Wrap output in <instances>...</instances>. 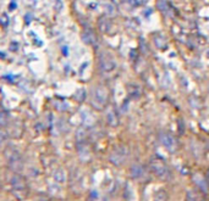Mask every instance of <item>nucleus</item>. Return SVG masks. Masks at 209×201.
<instances>
[{
  "label": "nucleus",
  "instance_id": "f257e3e1",
  "mask_svg": "<svg viewBox=\"0 0 209 201\" xmlns=\"http://www.w3.org/2000/svg\"><path fill=\"white\" fill-rule=\"evenodd\" d=\"M109 100V90L105 85L98 84L92 89L90 93V105H92L95 110H103L108 105Z\"/></svg>",
  "mask_w": 209,
  "mask_h": 201
},
{
  "label": "nucleus",
  "instance_id": "f03ea898",
  "mask_svg": "<svg viewBox=\"0 0 209 201\" xmlns=\"http://www.w3.org/2000/svg\"><path fill=\"white\" fill-rule=\"evenodd\" d=\"M149 168L153 174L158 177L159 179H162V181H169V179L172 178L171 169L162 158H158V157L152 158L149 161Z\"/></svg>",
  "mask_w": 209,
  "mask_h": 201
},
{
  "label": "nucleus",
  "instance_id": "7ed1b4c3",
  "mask_svg": "<svg viewBox=\"0 0 209 201\" xmlns=\"http://www.w3.org/2000/svg\"><path fill=\"white\" fill-rule=\"evenodd\" d=\"M98 67L102 74L110 76L114 73L117 68V62L115 57L108 51H102L98 55Z\"/></svg>",
  "mask_w": 209,
  "mask_h": 201
},
{
  "label": "nucleus",
  "instance_id": "20e7f679",
  "mask_svg": "<svg viewBox=\"0 0 209 201\" xmlns=\"http://www.w3.org/2000/svg\"><path fill=\"white\" fill-rule=\"evenodd\" d=\"M129 157V149L125 145H117L111 150L109 155V161L115 166H121Z\"/></svg>",
  "mask_w": 209,
  "mask_h": 201
},
{
  "label": "nucleus",
  "instance_id": "39448f33",
  "mask_svg": "<svg viewBox=\"0 0 209 201\" xmlns=\"http://www.w3.org/2000/svg\"><path fill=\"white\" fill-rule=\"evenodd\" d=\"M159 140H160V144L164 146V149L169 152H175L177 150V141L175 139V137L172 134L168 133V132H162V133L159 134Z\"/></svg>",
  "mask_w": 209,
  "mask_h": 201
},
{
  "label": "nucleus",
  "instance_id": "423d86ee",
  "mask_svg": "<svg viewBox=\"0 0 209 201\" xmlns=\"http://www.w3.org/2000/svg\"><path fill=\"white\" fill-rule=\"evenodd\" d=\"M130 174L133 179L137 181H145L148 178V172L145 167L141 163H133L130 168Z\"/></svg>",
  "mask_w": 209,
  "mask_h": 201
},
{
  "label": "nucleus",
  "instance_id": "0eeeda50",
  "mask_svg": "<svg viewBox=\"0 0 209 201\" xmlns=\"http://www.w3.org/2000/svg\"><path fill=\"white\" fill-rule=\"evenodd\" d=\"M11 184H12V190L15 193H18V196H25L27 194V185L21 177L18 176L13 177Z\"/></svg>",
  "mask_w": 209,
  "mask_h": 201
},
{
  "label": "nucleus",
  "instance_id": "6e6552de",
  "mask_svg": "<svg viewBox=\"0 0 209 201\" xmlns=\"http://www.w3.org/2000/svg\"><path fill=\"white\" fill-rule=\"evenodd\" d=\"M6 157H8V163L11 166L12 168L21 169V167H22V160H21V156H20V154L16 150L8 151V155H6Z\"/></svg>",
  "mask_w": 209,
  "mask_h": 201
},
{
  "label": "nucleus",
  "instance_id": "1a4fd4ad",
  "mask_svg": "<svg viewBox=\"0 0 209 201\" xmlns=\"http://www.w3.org/2000/svg\"><path fill=\"white\" fill-rule=\"evenodd\" d=\"M105 118H107V122L109 126L111 127H116L117 124H119V113L116 112L115 107H109L107 110V113H105Z\"/></svg>",
  "mask_w": 209,
  "mask_h": 201
},
{
  "label": "nucleus",
  "instance_id": "9d476101",
  "mask_svg": "<svg viewBox=\"0 0 209 201\" xmlns=\"http://www.w3.org/2000/svg\"><path fill=\"white\" fill-rule=\"evenodd\" d=\"M98 27L102 33H105V34H110L111 29L114 28V25L111 22V20L109 17H100L98 20Z\"/></svg>",
  "mask_w": 209,
  "mask_h": 201
},
{
  "label": "nucleus",
  "instance_id": "9b49d317",
  "mask_svg": "<svg viewBox=\"0 0 209 201\" xmlns=\"http://www.w3.org/2000/svg\"><path fill=\"white\" fill-rule=\"evenodd\" d=\"M81 39H82L83 43L87 44V45H95L97 41H98V38H97L95 33L93 31H89V29H86V31L82 32Z\"/></svg>",
  "mask_w": 209,
  "mask_h": 201
},
{
  "label": "nucleus",
  "instance_id": "f8f14e48",
  "mask_svg": "<svg viewBox=\"0 0 209 201\" xmlns=\"http://www.w3.org/2000/svg\"><path fill=\"white\" fill-rule=\"evenodd\" d=\"M193 181L201 188L202 191H204V193L208 191V182H205V179L203 178V176H202V174H198V173H197V174H194L193 176Z\"/></svg>",
  "mask_w": 209,
  "mask_h": 201
},
{
  "label": "nucleus",
  "instance_id": "ddd939ff",
  "mask_svg": "<svg viewBox=\"0 0 209 201\" xmlns=\"http://www.w3.org/2000/svg\"><path fill=\"white\" fill-rule=\"evenodd\" d=\"M78 154L82 158H88L89 157V148L86 144V141H80L78 143Z\"/></svg>",
  "mask_w": 209,
  "mask_h": 201
},
{
  "label": "nucleus",
  "instance_id": "4468645a",
  "mask_svg": "<svg viewBox=\"0 0 209 201\" xmlns=\"http://www.w3.org/2000/svg\"><path fill=\"white\" fill-rule=\"evenodd\" d=\"M53 177H54V179H55V182L56 183H64L65 179H66V174H65L64 169H56L54 172Z\"/></svg>",
  "mask_w": 209,
  "mask_h": 201
},
{
  "label": "nucleus",
  "instance_id": "2eb2a0df",
  "mask_svg": "<svg viewBox=\"0 0 209 201\" xmlns=\"http://www.w3.org/2000/svg\"><path fill=\"white\" fill-rule=\"evenodd\" d=\"M158 8L159 10L162 11L164 15L166 16H170V9H169V5L165 3V0H158Z\"/></svg>",
  "mask_w": 209,
  "mask_h": 201
},
{
  "label": "nucleus",
  "instance_id": "dca6fc26",
  "mask_svg": "<svg viewBox=\"0 0 209 201\" xmlns=\"http://www.w3.org/2000/svg\"><path fill=\"white\" fill-rule=\"evenodd\" d=\"M154 201H168V194L165 190L160 189L154 194Z\"/></svg>",
  "mask_w": 209,
  "mask_h": 201
},
{
  "label": "nucleus",
  "instance_id": "f3484780",
  "mask_svg": "<svg viewBox=\"0 0 209 201\" xmlns=\"http://www.w3.org/2000/svg\"><path fill=\"white\" fill-rule=\"evenodd\" d=\"M9 123V115L6 111L0 110V127H4Z\"/></svg>",
  "mask_w": 209,
  "mask_h": 201
},
{
  "label": "nucleus",
  "instance_id": "a211bd4d",
  "mask_svg": "<svg viewBox=\"0 0 209 201\" xmlns=\"http://www.w3.org/2000/svg\"><path fill=\"white\" fill-rule=\"evenodd\" d=\"M75 98H76V100L77 101H83L85 100V98H86V92H85V89H78L77 92H76V94H75Z\"/></svg>",
  "mask_w": 209,
  "mask_h": 201
},
{
  "label": "nucleus",
  "instance_id": "6ab92c4d",
  "mask_svg": "<svg viewBox=\"0 0 209 201\" xmlns=\"http://www.w3.org/2000/svg\"><path fill=\"white\" fill-rule=\"evenodd\" d=\"M0 25H1L3 27H6L9 25V17L6 15H3L1 17H0Z\"/></svg>",
  "mask_w": 209,
  "mask_h": 201
},
{
  "label": "nucleus",
  "instance_id": "aec40b11",
  "mask_svg": "<svg viewBox=\"0 0 209 201\" xmlns=\"http://www.w3.org/2000/svg\"><path fill=\"white\" fill-rule=\"evenodd\" d=\"M53 1L55 3V9H56L58 11H60L62 9V3H61V0H53Z\"/></svg>",
  "mask_w": 209,
  "mask_h": 201
},
{
  "label": "nucleus",
  "instance_id": "412c9836",
  "mask_svg": "<svg viewBox=\"0 0 209 201\" xmlns=\"http://www.w3.org/2000/svg\"><path fill=\"white\" fill-rule=\"evenodd\" d=\"M5 139H6V137H5V134L3 133V132H0V145H1L4 141H5Z\"/></svg>",
  "mask_w": 209,
  "mask_h": 201
},
{
  "label": "nucleus",
  "instance_id": "4be33fe9",
  "mask_svg": "<svg viewBox=\"0 0 209 201\" xmlns=\"http://www.w3.org/2000/svg\"><path fill=\"white\" fill-rule=\"evenodd\" d=\"M122 1H125V0H113V3H116V4H120Z\"/></svg>",
  "mask_w": 209,
  "mask_h": 201
}]
</instances>
